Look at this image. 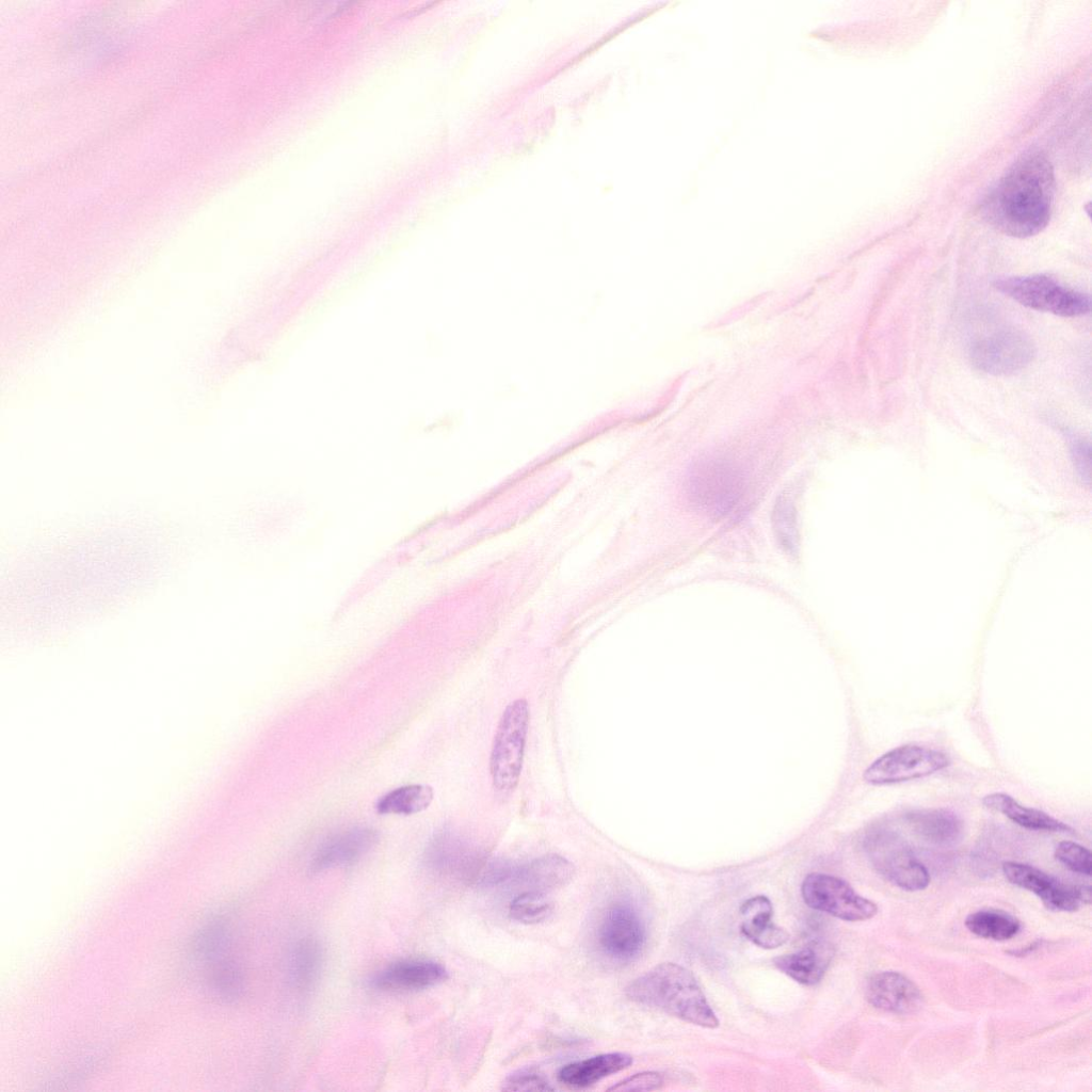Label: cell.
I'll return each mask as SVG.
<instances>
[{"mask_svg": "<svg viewBox=\"0 0 1092 1092\" xmlns=\"http://www.w3.org/2000/svg\"><path fill=\"white\" fill-rule=\"evenodd\" d=\"M1055 176L1047 157L1040 150L1022 154L999 178L982 203V213L998 231L1027 238L1042 231L1049 222Z\"/></svg>", "mask_w": 1092, "mask_h": 1092, "instance_id": "cell-1", "label": "cell"}, {"mask_svg": "<svg viewBox=\"0 0 1092 1092\" xmlns=\"http://www.w3.org/2000/svg\"><path fill=\"white\" fill-rule=\"evenodd\" d=\"M635 1002L705 1028L719 1019L690 970L676 963H661L635 979L626 989Z\"/></svg>", "mask_w": 1092, "mask_h": 1092, "instance_id": "cell-2", "label": "cell"}, {"mask_svg": "<svg viewBox=\"0 0 1092 1092\" xmlns=\"http://www.w3.org/2000/svg\"><path fill=\"white\" fill-rule=\"evenodd\" d=\"M689 502L711 518H724L741 503L746 480L743 470L724 456H704L695 461L685 478Z\"/></svg>", "mask_w": 1092, "mask_h": 1092, "instance_id": "cell-3", "label": "cell"}, {"mask_svg": "<svg viewBox=\"0 0 1092 1092\" xmlns=\"http://www.w3.org/2000/svg\"><path fill=\"white\" fill-rule=\"evenodd\" d=\"M529 726V706L519 698L504 709L494 737L489 769L494 787L510 792L516 787Z\"/></svg>", "mask_w": 1092, "mask_h": 1092, "instance_id": "cell-4", "label": "cell"}, {"mask_svg": "<svg viewBox=\"0 0 1092 1092\" xmlns=\"http://www.w3.org/2000/svg\"><path fill=\"white\" fill-rule=\"evenodd\" d=\"M864 850L872 867L894 885L910 892L928 886L927 868L896 832L884 828L871 830L864 839Z\"/></svg>", "mask_w": 1092, "mask_h": 1092, "instance_id": "cell-5", "label": "cell"}, {"mask_svg": "<svg viewBox=\"0 0 1092 1092\" xmlns=\"http://www.w3.org/2000/svg\"><path fill=\"white\" fill-rule=\"evenodd\" d=\"M997 290L1019 304L1039 311L1061 317H1078L1090 310V298L1060 285L1044 274L999 278Z\"/></svg>", "mask_w": 1092, "mask_h": 1092, "instance_id": "cell-6", "label": "cell"}, {"mask_svg": "<svg viewBox=\"0 0 1092 1092\" xmlns=\"http://www.w3.org/2000/svg\"><path fill=\"white\" fill-rule=\"evenodd\" d=\"M1031 339L1015 328H1000L977 338L970 346L973 365L985 373L1007 375L1025 368L1034 356Z\"/></svg>", "mask_w": 1092, "mask_h": 1092, "instance_id": "cell-7", "label": "cell"}, {"mask_svg": "<svg viewBox=\"0 0 1092 1092\" xmlns=\"http://www.w3.org/2000/svg\"><path fill=\"white\" fill-rule=\"evenodd\" d=\"M804 902L812 909L847 921L873 917L874 902L858 895L846 881L824 873L808 874L801 886Z\"/></svg>", "mask_w": 1092, "mask_h": 1092, "instance_id": "cell-8", "label": "cell"}, {"mask_svg": "<svg viewBox=\"0 0 1092 1092\" xmlns=\"http://www.w3.org/2000/svg\"><path fill=\"white\" fill-rule=\"evenodd\" d=\"M949 765L950 759L941 751L905 744L878 757L863 776L872 785L895 784L928 776Z\"/></svg>", "mask_w": 1092, "mask_h": 1092, "instance_id": "cell-9", "label": "cell"}, {"mask_svg": "<svg viewBox=\"0 0 1092 1092\" xmlns=\"http://www.w3.org/2000/svg\"><path fill=\"white\" fill-rule=\"evenodd\" d=\"M597 941L611 959L630 961L636 958L645 944V928L637 910L625 901L611 904L601 917Z\"/></svg>", "mask_w": 1092, "mask_h": 1092, "instance_id": "cell-10", "label": "cell"}, {"mask_svg": "<svg viewBox=\"0 0 1092 1092\" xmlns=\"http://www.w3.org/2000/svg\"><path fill=\"white\" fill-rule=\"evenodd\" d=\"M1002 871L1010 883L1035 894L1051 910L1074 912L1090 902L1089 886L1064 883L1033 866L1006 862Z\"/></svg>", "mask_w": 1092, "mask_h": 1092, "instance_id": "cell-11", "label": "cell"}, {"mask_svg": "<svg viewBox=\"0 0 1092 1092\" xmlns=\"http://www.w3.org/2000/svg\"><path fill=\"white\" fill-rule=\"evenodd\" d=\"M424 862L439 872L473 877V873H481L486 861L459 834L441 831L430 840Z\"/></svg>", "mask_w": 1092, "mask_h": 1092, "instance_id": "cell-12", "label": "cell"}, {"mask_svg": "<svg viewBox=\"0 0 1092 1092\" xmlns=\"http://www.w3.org/2000/svg\"><path fill=\"white\" fill-rule=\"evenodd\" d=\"M866 997L874 1008L897 1014L913 1013L922 1006L919 987L903 974L892 970L870 977Z\"/></svg>", "mask_w": 1092, "mask_h": 1092, "instance_id": "cell-13", "label": "cell"}, {"mask_svg": "<svg viewBox=\"0 0 1092 1092\" xmlns=\"http://www.w3.org/2000/svg\"><path fill=\"white\" fill-rule=\"evenodd\" d=\"M447 978V969L438 962L403 960L376 973L371 984L381 991H415L436 985Z\"/></svg>", "mask_w": 1092, "mask_h": 1092, "instance_id": "cell-14", "label": "cell"}, {"mask_svg": "<svg viewBox=\"0 0 1092 1092\" xmlns=\"http://www.w3.org/2000/svg\"><path fill=\"white\" fill-rule=\"evenodd\" d=\"M378 840V832L368 828L341 832L317 849L310 861L309 870L315 873L353 864L366 855Z\"/></svg>", "mask_w": 1092, "mask_h": 1092, "instance_id": "cell-15", "label": "cell"}, {"mask_svg": "<svg viewBox=\"0 0 1092 1092\" xmlns=\"http://www.w3.org/2000/svg\"><path fill=\"white\" fill-rule=\"evenodd\" d=\"M575 873L574 865L558 854H547L531 862L514 866L510 882L527 890H551L565 885Z\"/></svg>", "mask_w": 1092, "mask_h": 1092, "instance_id": "cell-16", "label": "cell"}, {"mask_svg": "<svg viewBox=\"0 0 1092 1092\" xmlns=\"http://www.w3.org/2000/svg\"><path fill=\"white\" fill-rule=\"evenodd\" d=\"M905 820L919 838L935 846H952L963 836L962 819L947 808L912 810Z\"/></svg>", "mask_w": 1092, "mask_h": 1092, "instance_id": "cell-17", "label": "cell"}, {"mask_svg": "<svg viewBox=\"0 0 1092 1092\" xmlns=\"http://www.w3.org/2000/svg\"><path fill=\"white\" fill-rule=\"evenodd\" d=\"M740 913L741 931L755 945L773 949L789 940L788 932L771 921L773 908L766 896L758 895L748 899L742 903Z\"/></svg>", "mask_w": 1092, "mask_h": 1092, "instance_id": "cell-18", "label": "cell"}, {"mask_svg": "<svg viewBox=\"0 0 1092 1092\" xmlns=\"http://www.w3.org/2000/svg\"><path fill=\"white\" fill-rule=\"evenodd\" d=\"M832 958L831 945L813 942L800 950L774 959V965L794 981L813 985L821 980Z\"/></svg>", "mask_w": 1092, "mask_h": 1092, "instance_id": "cell-19", "label": "cell"}, {"mask_svg": "<svg viewBox=\"0 0 1092 1092\" xmlns=\"http://www.w3.org/2000/svg\"><path fill=\"white\" fill-rule=\"evenodd\" d=\"M631 1063V1056L624 1053L601 1054L564 1065L558 1073V1079L568 1087L587 1088Z\"/></svg>", "mask_w": 1092, "mask_h": 1092, "instance_id": "cell-20", "label": "cell"}, {"mask_svg": "<svg viewBox=\"0 0 1092 1092\" xmlns=\"http://www.w3.org/2000/svg\"><path fill=\"white\" fill-rule=\"evenodd\" d=\"M982 804L1001 813L1014 823L1035 831L1069 832L1072 829L1064 822L1048 814L1019 804L1013 797L1003 792H993L982 799Z\"/></svg>", "mask_w": 1092, "mask_h": 1092, "instance_id": "cell-21", "label": "cell"}, {"mask_svg": "<svg viewBox=\"0 0 1092 1092\" xmlns=\"http://www.w3.org/2000/svg\"><path fill=\"white\" fill-rule=\"evenodd\" d=\"M323 958V948L317 938L309 936L296 942L288 961L291 985L298 991L310 990L319 980Z\"/></svg>", "mask_w": 1092, "mask_h": 1092, "instance_id": "cell-22", "label": "cell"}, {"mask_svg": "<svg viewBox=\"0 0 1092 1092\" xmlns=\"http://www.w3.org/2000/svg\"><path fill=\"white\" fill-rule=\"evenodd\" d=\"M967 929L977 936L1006 941L1019 931V921L1011 914L994 909L979 910L965 919Z\"/></svg>", "mask_w": 1092, "mask_h": 1092, "instance_id": "cell-23", "label": "cell"}, {"mask_svg": "<svg viewBox=\"0 0 1092 1092\" xmlns=\"http://www.w3.org/2000/svg\"><path fill=\"white\" fill-rule=\"evenodd\" d=\"M433 798L432 788L425 785H407L382 797L376 809L380 814L411 815L427 808Z\"/></svg>", "mask_w": 1092, "mask_h": 1092, "instance_id": "cell-24", "label": "cell"}, {"mask_svg": "<svg viewBox=\"0 0 1092 1092\" xmlns=\"http://www.w3.org/2000/svg\"><path fill=\"white\" fill-rule=\"evenodd\" d=\"M553 912L550 899L539 890H526L510 903V915L523 924H537L546 920Z\"/></svg>", "mask_w": 1092, "mask_h": 1092, "instance_id": "cell-25", "label": "cell"}, {"mask_svg": "<svg viewBox=\"0 0 1092 1092\" xmlns=\"http://www.w3.org/2000/svg\"><path fill=\"white\" fill-rule=\"evenodd\" d=\"M211 981L214 990L227 999L239 997L243 990L242 973L237 964L229 961L218 964Z\"/></svg>", "mask_w": 1092, "mask_h": 1092, "instance_id": "cell-26", "label": "cell"}, {"mask_svg": "<svg viewBox=\"0 0 1092 1092\" xmlns=\"http://www.w3.org/2000/svg\"><path fill=\"white\" fill-rule=\"evenodd\" d=\"M1055 857L1072 871L1091 876L1092 855L1086 847L1074 841H1061L1055 849Z\"/></svg>", "mask_w": 1092, "mask_h": 1092, "instance_id": "cell-27", "label": "cell"}, {"mask_svg": "<svg viewBox=\"0 0 1092 1092\" xmlns=\"http://www.w3.org/2000/svg\"><path fill=\"white\" fill-rule=\"evenodd\" d=\"M773 524L783 547L788 550L794 549L797 543L796 513L788 499L782 498L775 504Z\"/></svg>", "mask_w": 1092, "mask_h": 1092, "instance_id": "cell-28", "label": "cell"}, {"mask_svg": "<svg viewBox=\"0 0 1092 1092\" xmlns=\"http://www.w3.org/2000/svg\"><path fill=\"white\" fill-rule=\"evenodd\" d=\"M227 929L221 921L206 927L196 941V951L205 958L218 956L226 946Z\"/></svg>", "mask_w": 1092, "mask_h": 1092, "instance_id": "cell-29", "label": "cell"}, {"mask_svg": "<svg viewBox=\"0 0 1092 1092\" xmlns=\"http://www.w3.org/2000/svg\"><path fill=\"white\" fill-rule=\"evenodd\" d=\"M504 1091H551L549 1082L533 1070H519L502 1082Z\"/></svg>", "mask_w": 1092, "mask_h": 1092, "instance_id": "cell-30", "label": "cell"}, {"mask_svg": "<svg viewBox=\"0 0 1092 1092\" xmlns=\"http://www.w3.org/2000/svg\"><path fill=\"white\" fill-rule=\"evenodd\" d=\"M663 1083L662 1076L657 1072H642L623 1079L610 1087L609 1091H652L659 1089Z\"/></svg>", "mask_w": 1092, "mask_h": 1092, "instance_id": "cell-31", "label": "cell"}]
</instances>
